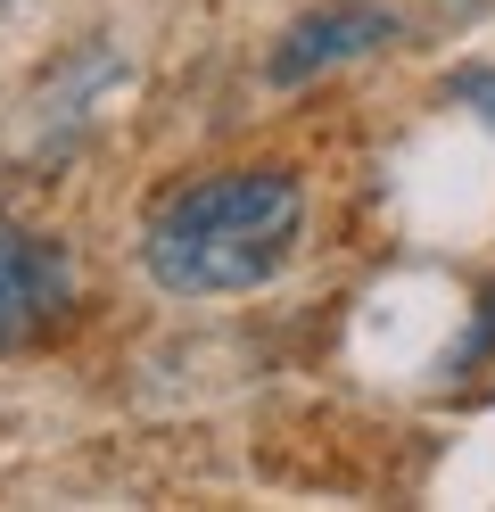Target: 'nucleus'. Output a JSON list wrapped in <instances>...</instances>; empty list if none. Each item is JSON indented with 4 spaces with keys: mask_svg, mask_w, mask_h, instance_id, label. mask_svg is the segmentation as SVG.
Returning a JSON list of instances; mask_svg holds the SVG:
<instances>
[{
    "mask_svg": "<svg viewBox=\"0 0 495 512\" xmlns=\"http://www.w3.org/2000/svg\"><path fill=\"white\" fill-rule=\"evenodd\" d=\"M462 91H471V100H479V108L495 116V67H487V75H471V83H462Z\"/></svg>",
    "mask_w": 495,
    "mask_h": 512,
    "instance_id": "20e7f679",
    "label": "nucleus"
},
{
    "mask_svg": "<svg viewBox=\"0 0 495 512\" xmlns=\"http://www.w3.org/2000/svg\"><path fill=\"white\" fill-rule=\"evenodd\" d=\"M306 199L281 166H231V174H198L174 199H157L141 256L165 290L182 298H223V290H256L264 273L289 265Z\"/></svg>",
    "mask_w": 495,
    "mask_h": 512,
    "instance_id": "f257e3e1",
    "label": "nucleus"
},
{
    "mask_svg": "<svg viewBox=\"0 0 495 512\" xmlns=\"http://www.w3.org/2000/svg\"><path fill=\"white\" fill-rule=\"evenodd\" d=\"M66 298H75V273H66V256L42 240V232H25V223H0V356L25 339H42Z\"/></svg>",
    "mask_w": 495,
    "mask_h": 512,
    "instance_id": "f03ea898",
    "label": "nucleus"
},
{
    "mask_svg": "<svg viewBox=\"0 0 495 512\" xmlns=\"http://www.w3.org/2000/svg\"><path fill=\"white\" fill-rule=\"evenodd\" d=\"M388 0H330V9H314V17H297L289 34H281V50H273V83H306V75H322V67H339V58H363L372 42H388Z\"/></svg>",
    "mask_w": 495,
    "mask_h": 512,
    "instance_id": "7ed1b4c3",
    "label": "nucleus"
}]
</instances>
